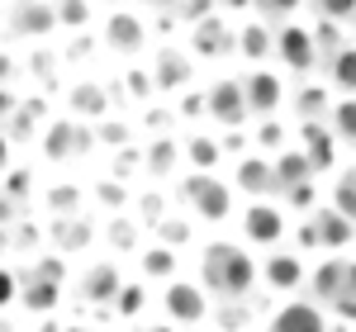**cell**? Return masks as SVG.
Returning <instances> with one entry per match:
<instances>
[{
	"label": "cell",
	"instance_id": "obj_33",
	"mask_svg": "<svg viewBox=\"0 0 356 332\" xmlns=\"http://www.w3.org/2000/svg\"><path fill=\"white\" fill-rule=\"evenodd\" d=\"M24 304L33 308V313H43V308H53V304H57V280L29 276V285H24Z\"/></svg>",
	"mask_w": 356,
	"mask_h": 332
},
{
	"label": "cell",
	"instance_id": "obj_45",
	"mask_svg": "<svg viewBox=\"0 0 356 332\" xmlns=\"http://www.w3.org/2000/svg\"><path fill=\"white\" fill-rule=\"evenodd\" d=\"M219 10H228V15H247V10H257V0H219Z\"/></svg>",
	"mask_w": 356,
	"mask_h": 332
},
{
	"label": "cell",
	"instance_id": "obj_36",
	"mask_svg": "<svg viewBox=\"0 0 356 332\" xmlns=\"http://www.w3.org/2000/svg\"><path fill=\"white\" fill-rule=\"evenodd\" d=\"M110 247L114 251H138V223L134 219H114L110 223Z\"/></svg>",
	"mask_w": 356,
	"mask_h": 332
},
{
	"label": "cell",
	"instance_id": "obj_14",
	"mask_svg": "<svg viewBox=\"0 0 356 332\" xmlns=\"http://www.w3.org/2000/svg\"><path fill=\"white\" fill-rule=\"evenodd\" d=\"M309 294H314V304H323V308L337 304L347 294V256H323L309 271Z\"/></svg>",
	"mask_w": 356,
	"mask_h": 332
},
{
	"label": "cell",
	"instance_id": "obj_43",
	"mask_svg": "<svg viewBox=\"0 0 356 332\" xmlns=\"http://www.w3.org/2000/svg\"><path fill=\"white\" fill-rule=\"evenodd\" d=\"M86 15H90V5H86V0H62V10H57V19H62V24H81Z\"/></svg>",
	"mask_w": 356,
	"mask_h": 332
},
{
	"label": "cell",
	"instance_id": "obj_10",
	"mask_svg": "<svg viewBox=\"0 0 356 332\" xmlns=\"http://www.w3.org/2000/svg\"><path fill=\"white\" fill-rule=\"evenodd\" d=\"M243 90H247V110L261 114V119H271L285 105V81H280V72H271V67H252L243 76Z\"/></svg>",
	"mask_w": 356,
	"mask_h": 332
},
{
	"label": "cell",
	"instance_id": "obj_12",
	"mask_svg": "<svg viewBox=\"0 0 356 332\" xmlns=\"http://www.w3.org/2000/svg\"><path fill=\"white\" fill-rule=\"evenodd\" d=\"M261 280H266V290H275V294H290V290L309 285V266H304V251H280V247H275L271 256L261 261Z\"/></svg>",
	"mask_w": 356,
	"mask_h": 332
},
{
	"label": "cell",
	"instance_id": "obj_51",
	"mask_svg": "<svg viewBox=\"0 0 356 332\" xmlns=\"http://www.w3.org/2000/svg\"><path fill=\"white\" fill-rule=\"evenodd\" d=\"M0 76H10V62H5V57H0Z\"/></svg>",
	"mask_w": 356,
	"mask_h": 332
},
{
	"label": "cell",
	"instance_id": "obj_39",
	"mask_svg": "<svg viewBox=\"0 0 356 332\" xmlns=\"http://www.w3.org/2000/svg\"><path fill=\"white\" fill-rule=\"evenodd\" d=\"M314 199H318V185H314V181H304V185H295V190H285V204L300 209V214H314Z\"/></svg>",
	"mask_w": 356,
	"mask_h": 332
},
{
	"label": "cell",
	"instance_id": "obj_23",
	"mask_svg": "<svg viewBox=\"0 0 356 332\" xmlns=\"http://www.w3.org/2000/svg\"><path fill=\"white\" fill-rule=\"evenodd\" d=\"M90 238H95V228H90V219H81V214H72V219H53V247L57 251H86V247H90Z\"/></svg>",
	"mask_w": 356,
	"mask_h": 332
},
{
	"label": "cell",
	"instance_id": "obj_28",
	"mask_svg": "<svg viewBox=\"0 0 356 332\" xmlns=\"http://www.w3.org/2000/svg\"><path fill=\"white\" fill-rule=\"evenodd\" d=\"M72 110L86 114V119H105L110 100H105V90H100L95 81H81V85H72Z\"/></svg>",
	"mask_w": 356,
	"mask_h": 332
},
{
	"label": "cell",
	"instance_id": "obj_3",
	"mask_svg": "<svg viewBox=\"0 0 356 332\" xmlns=\"http://www.w3.org/2000/svg\"><path fill=\"white\" fill-rule=\"evenodd\" d=\"M352 242H356V223L342 219L332 204L314 209V214L300 223V251H328V256H342Z\"/></svg>",
	"mask_w": 356,
	"mask_h": 332
},
{
	"label": "cell",
	"instance_id": "obj_7",
	"mask_svg": "<svg viewBox=\"0 0 356 332\" xmlns=\"http://www.w3.org/2000/svg\"><path fill=\"white\" fill-rule=\"evenodd\" d=\"M238 223H243V238H247V242H252V247H266V251H275L280 242H285V233H290L285 209L271 204V199H252Z\"/></svg>",
	"mask_w": 356,
	"mask_h": 332
},
{
	"label": "cell",
	"instance_id": "obj_21",
	"mask_svg": "<svg viewBox=\"0 0 356 332\" xmlns=\"http://www.w3.org/2000/svg\"><path fill=\"white\" fill-rule=\"evenodd\" d=\"M275 162V190H295V185H304V181H314V166H309V157H304L300 147H285L280 157H271Z\"/></svg>",
	"mask_w": 356,
	"mask_h": 332
},
{
	"label": "cell",
	"instance_id": "obj_16",
	"mask_svg": "<svg viewBox=\"0 0 356 332\" xmlns=\"http://www.w3.org/2000/svg\"><path fill=\"white\" fill-rule=\"evenodd\" d=\"M191 81H195L191 53H181V48H162L157 62H152V85H157L162 95H176V90H186Z\"/></svg>",
	"mask_w": 356,
	"mask_h": 332
},
{
	"label": "cell",
	"instance_id": "obj_13",
	"mask_svg": "<svg viewBox=\"0 0 356 332\" xmlns=\"http://www.w3.org/2000/svg\"><path fill=\"white\" fill-rule=\"evenodd\" d=\"M337 147H342V142L332 138L328 119H309V124H300V152L309 157L314 176H323V171L337 166Z\"/></svg>",
	"mask_w": 356,
	"mask_h": 332
},
{
	"label": "cell",
	"instance_id": "obj_48",
	"mask_svg": "<svg viewBox=\"0 0 356 332\" xmlns=\"http://www.w3.org/2000/svg\"><path fill=\"white\" fill-rule=\"evenodd\" d=\"M10 294H15V276H10V271H0V304H5Z\"/></svg>",
	"mask_w": 356,
	"mask_h": 332
},
{
	"label": "cell",
	"instance_id": "obj_11",
	"mask_svg": "<svg viewBox=\"0 0 356 332\" xmlns=\"http://www.w3.org/2000/svg\"><path fill=\"white\" fill-rule=\"evenodd\" d=\"M90 142H95L90 128H81L76 119H53V124L43 128V157H48V162H72Z\"/></svg>",
	"mask_w": 356,
	"mask_h": 332
},
{
	"label": "cell",
	"instance_id": "obj_25",
	"mask_svg": "<svg viewBox=\"0 0 356 332\" xmlns=\"http://www.w3.org/2000/svg\"><path fill=\"white\" fill-rule=\"evenodd\" d=\"M328 128L342 147H356V95H337V100H332Z\"/></svg>",
	"mask_w": 356,
	"mask_h": 332
},
{
	"label": "cell",
	"instance_id": "obj_49",
	"mask_svg": "<svg viewBox=\"0 0 356 332\" xmlns=\"http://www.w3.org/2000/svg\"><path fill=\"white\" fill-rule=\"evenodd\" d=\"M152 5H157V10H181L186 0H152Z\"/></svg>",
	"mask_w": 356,
	"mask_h": 332
},
{
	"label": "cell",
	"instance_id": "obj_24",
	"mask_svg": "<svg viewBox=\"0 0 356 332\" xmlns=\"http://www.w3.org/2000/svg\"><path fill=\"white\" fill-rule=\"evenodd\" d=\"M295 114H300V124H309V119H328L332 114V95L323 81H304L300 90H295Z\"/></svg>",
	"mask_w": 356,
	"mask_h": 332
},
{
	"label": "cell",
	"instance_id": "obj_32",
	"mask_svg": "<svg viewBox=\"0 0 356 332\" xmlns=\"http://www.w3.org/2000/svg\"><path fill=\"white\" fill-rule=\"evenodd\" d=\"M219 157H223V142H214V138H200V133H195V138L186 142V162H191L195 171H214Z\"/></svg>",
	"mask_w": 356,
	"mask_h": 332
},
{
	"label": "cell",
	"instance_id": "obj_37",
	"mask_svg": "<svg viewBox=\"0 0 356 332\" xmlns=\"http://www.w3.org/2000/svg\"><path fill=\"white\" fill-rule=\"evenodd\" d=\"M257 10H261L266 19H285V24H290L304 10V0H257Z\"/></svg>",
	"mask_w": 356,
	"mask_h": 332
},
{
	"label": "cell",
	"instance_id": "obj_18",
	"mask_svg": "<svg viewBox=\"0 0 356 332\" xmlns=\"http://www.w3.org/2000/svg\"><path fill=\"white\" fill-rule=\"evenodd\" d=\"M191 53L195 57H228V53H238V28H228L219 15L204 19V24H195L191 28Z\"/></svg>",
	"mask_w": 356,
	"mask_h": 332
},
{
	"label": "cell",
	"instance_id": "obj_20",
	"mask_svg": "<svg viewBox=\"0 0 356 332\" xmlns=\"http://www.w3.org/2000/svg\"><path fill=\"white\" fill-rule=\"evenodd\" d=\"M238 57L252 62V67H266V57H275V28L266 19L238 24Z\"/></svg>",
	"mask_w": 356,
	"mask_h": 332
},
{
	"label": "cell",
	"instance_id": "obj_27",
	"mask_svg": "<svg viewBox=\"0 0 356 332\" xmlns=\"http://www.w3.org/2000/svg\"><path fill=\"white\" fill-rule=\"evenodd\" d=\"M138 271H143L147 280H176V247H166V242L147 247L143 256H138Z\"/></svg>",
	"mask_w": 356,
	"mask_h": 332
},
{
	"label": "cell",
	"instance_id": "obj_29",
	"mask_svg": "<svg viewBox=\"0 0 356 332\" xmlns=\"http://www.w3.org/2000/svg\"><path fill=\"white\" fill-rule=\"evenodd\" d=\"M328 204L337 209V214H342V219H352V223H356V166H352V171H337Z\"/></svg>",
	"mask_w": 356,
	"mask_h": 332
},
{
	"label": "cell",
	"instance_id": "obj_50",
	"mask_svg": "<svg viewBox=\"0 0 356 332\" xmlns=\"http://www.w3.org/2000/svg\"><path fill=\"white\" fill-rule=\"evenodd\" d=\"M143 332H171V323H152V328H143Z\"/></svg>",
	"mask_w": 356,
	"mask_h": 332
},
{
	"label": "cell",
	"instance_id": "obj_1",
	"mask_svg": "<svg viewBox=\"0 0 356 332\" xmlns=\"http://www.w3.org/2000/svg\"><path fill=\"white\" fill-rule=\"evenodd\" d=\"M261 280V266L252 261V251L238 247V242H209L200 251V285L219 299H247L252 285Z\"/></svg>",
	"mask_w": 356,
	"mask_h": 332
},
{
	"label": "cell",
	"instance_id": "obj_6",
	"mask_svg": "<svg viewBox=\"0 0 356 332\" xmlns=\"http://www.w3.org/2000/svg\"><path fill=\"white\" fill-rule=\"evenodd\" d=\"M204 114L219 124V128H243L247 124V90L243 76H214L209 90H204Z\"/></svg>",
	"mask_w": 356,
	"mask_h": 332
},
{
	"label": "cell",
	"instance_id": "obj_31",
	"mask_svg": "<svg viewBox=\"0 0 356 332\" xmlns=\"http://www.w3.org/2000/svg\"><path fill=\"white\" fill-rule=\"evenodd\" d=\"M181 157H186V147H176L171 138H157L147 147V171H152V176H171Z\"/></svg>",
	"mask_w": 356,
	"mask_h": 332
},
{
	"label": "cell",
	"instance_id": "obj_47",
	"mask_svg": "<svg viewBox=\"0 0 356 332\" xmlns=\"http://www.w3.org/2000/svg\"><path fill=\"white\" fill-rule=\"evenodd\" d=\"M100 199H105L110 209H119V204H124V190H119V185H100Z\"/></svg>",
	"mask_w": 356,
	"mask_h": 332
},
{
	"label": "cell",
	"instance_id": "obj_53",
	"mask_svg": "<svg viewBox=\"0 0 356 332\" xmlns=\"http://www.w3.org/2000/svg\"><path fill=\"white\" fill-rule=\"evenodd\" d=\"M5 152H10V147H5V138H0V166H5Z\"/></svg>",
	"mask_w": 356,
	"mask_h": 332
},
{
	"label": "cell",
	"instance_id": "obj_54",
	"mask_svg": "<svg viewBox=\"0 0 356 332\" xmlns=\"http://www.w3.org/2000/svg\"><path fill=\"white\" fill-rule=\"evenodd\" d=\"M105 5H124V0H105Z\"/></svg>",
	"mask_w": 356,
	"mask_h": 332
},
{
	"label": "cell",
	"instance_id": "obj_38",
	"mask_svg": "<svg viewBox=\"0 0 356 332\" xmlns=\"http://www.w3.org/2000/svg\"><path fill=\"white\" fill-rule=\"evenodd\" d=\"M157 238H162L166 247H186V242H191V223H181V219H162V223H157Z\"/></svg>",
	"mask_w": 356,
	"mask_h": 332
},
{
	"label": "cell",
	"instance_id": "obj_42",
	"mask_svg": "<svg viewBox=\"0 0 356 332\" xmlns=\"http://www.w3.org/2000/svg\"><path fill=\"white\" fill-rule=\"evenodd\" d=\"M247 318H252V313H247V308L238 304V299H223V308H219V323H223L228 332H233V328H243Z\"/></svg>",
	"mask_w": 356,
	"mask_h": 332
},
{
	"label": "cell",
	"instance_id": "obj_46",
	"mask_svg": "<svg viewBox=\"0 0 356 332\" xmlns=\"http://www.w3.org/2000/svg\"><path fill=\"white\" fill-rule=\"evenodd\" d=\"M15 219V194H0V228H10Z\"/></svg>",
	"mask_w": 356,
	"mask_h": 332
},
{
	"label": "cell",
	"instance_id": "obj_8",
	"mask_svg": "<svg viewBox=\"0 0 356 332\" xmlns=\"http://www.w3.org/2000/svg\"><path fill=\"white\" fill-rule=\"evenodd\" d=\"M266 332H332V323H328V308L323 304H314V299H290V304H280L271 313Z\"/></svg>",
	"mask_w": 356,
	"mask_h": 332
},
{
	"label": "cell",
	"instance_id": "obj_40",
	"mask_svg": "<svg viewBox=\"0 0 356 332\" xmlns=\"http://www.w3.org/2000/svg\"><path fill=\"white\" fill-rule=\"evenodd\" d=\"M332 308H337L342 318H356V256L347 261V294H342V299H337Z\"/></svg>",
	"mask_w": 356,
	"mask_h": 332
},
{
	"label": "cell",
	"instance_id": "obj_44",
	"mask_svg": "<svg viewBox=\"0 0 356 332\" xmlns=\"http://www.w3.org/2000/svg\"><path fill=\"white\" fill-rule=\"evenodd\" d=\"M152 90H157V85H152V76H143V72H129V95H138V100H143V95H152Z\"/></svg>",
	"mask_w": 356,
	"mask_h": 332
},
{
	"label": "cell",
	"instance_id": "obj_17",
	"mask_svg": "<svg viewBox=\"0 0 356 332\" xmlns=\"http://www.w3.org/2000/svg\"><path fill=\"white\" fill-rule=\"evenodd\" d=\"M76 290H81L86 304H114L119 290H124V271H119L114 261H95V266H86V276H81Z\"/></svg>",
	"mask_w": 356,
	"mask_h": 332
},
{
	"label": "cell",
	"instance_id": "obj_41",
	"mask_svg": "<svg viewBox=\"0 0 356 332\" xmlns=\"http://www.w3.org/2000/svg\"><path fill=\"white\" fill-rule=\"evenodd\" d=\"M214 5H219V0H186V5H181V15H186L191 28H195V24H204V19H214Z\"/></svg>",
	"mask_w": 356,
	"mask_h": 332
},
{
	"label": "cell",
	"instance_id": "obj_35",
	"mask_svg": "<svg viewBox=\"0 0 356 332\" xmlns=\"http://www.w3.org/2000/svg\"><path fill=\"white\" fill-rule=\"evenodd\" d=\"M143 304H147V290H143V285H124L119 299H114V313H119V318H138Z\"/></svg>",
	"mask_w": 356,
	"mask_h": 332
},
{
	"label": "cell",
	"instance_id": "obj_22",
	"mask_svg": "<svg viewBox=\"0 0 356 332\" xmlns=\"http://www.w3.org/2000/svg\"><path fill=\"white\" fill-rule=\"evenodd\" d=\"M323 67H328V85L337 90V95H356V43L352 38H347Z\"/></svg>",
	"mask_w": 356,
	"mask_h": 332
},
{
	"label": "cell",
	"instance_id": "obj_2",
	"mask_svg": "<svg viewBox=\"0 0 356 332\" xmlns=\"http://www.w3.org/2000/svg\"><path fill=\"white\" fill-rule=\"evenodd\" d=\"M181 199L200 223H228L233 219V185L219 181L214 171H195L181 181Z\"/></svg>",
	"mask_w": 356,
	"mask_h": 332
},
{
	"label": "cell",
	"instance_id": "obj_19",
	"mask_svg": "<svg viewBox=\"0 0 356 332\" xmlns=\"http://www.w3.org/2000/svg\"><path fill=\"white\" fill-rule=\"evenodd\" d=\"M53 24H57L53 0H15V10H10V33H19V38H43Z\"/></svg>",
	"mask_w": 356,
	"mask_h": 332
},
{
	"label": "cell",
	"instance_id": "obj_5",
	"mask_svg": "<svg viewBox=\"0 0 356 332\" xmlns=\"http://www.w3.org/2000/svg\"><path fill=\"white\" fill-rule=\"evenodd\" d=\"M162 313H166V323L195 328V323H204V318H209V290H204L200 280H166Z\"/></svg>",
	"mask_w": 356,
	"mask_h": 332
},
{
	"label": "cell",
	"instance_id": "obj_9",
	"mask_svg": "<svg viewBox=\"0 0 356 332\" xmlns=\"http://www.w3.org/2000/svg\"><path fill=\"white\" fill-rule=\"evenodd\" d=\"M233 185H238V194H252V199L280 194L275 190V162L266 152H243L238 166H233Z\"/></svg>",
	"mask_w": 356,
	"mask_h": 332
},
{
	"label": "cell",
	"instance_id": "obj_26",
	"mask_svg": "<svg viewBox=\"0 0 356 332\" xmlns=\"http://www.w3.org/2000/svg\"><path fill=\"white\" fill-rule=\"evenodd\" d=\"M81 204H86V190H81V185H67V181L43 194V209H48L53 219H72V214H81Z\"/></svg>",
	"mask_w": 356,
	"mask_h": 332
},
{
	"label": "cell",
	"instance_id": "obj_15",
	"mask_svg": "<svg viewBox=\"0 0 356 332\" xmlns=\"http://www.w3.org/2000/svg\"><path fill=\"white\" fill-rule=\"evenodd\" d=\"M105 43H110V53H119V57H138L147 48V28H143L138 15L114 10L110 19H105Z\"/></svg>",
	"mask_w": 356,
	"mask_h": 332
},
{
	"label": "cell",
	"instance_id": "obj_4",
	"mask_svg": "<svg viewBox=\"0 0 356 332\" xmlns=\"http://www.w3.org/2000/svg\"><path fill=\"white\" fill-rule=\"evenodd\" d=\"M275 62L290 72V76H309L318 62H323V48H318V33L300 19L275 28Z\"/></svg>",
	"mask_w": 356,
	"mask_h": 332
},
{
	"label": "cell",
	"instance_id": "obj_34",
	"mask_svg": "<svg viewBox=\"0 0 356 332\" xmlns=\"http://www.w3.org/2000/svg\"><path fill=\"white\" fill-rule=\"evenodd\" d=\"M314 10H318V19H328L337 28L356 24V0H314Z\"/></svg>",
	"mask_w": 356,
	"mask_h": 332
},
{
	"label": "cell",
	"instance_id": "obj_30",
	"mask_svg": "<svg viewBox=\"0 0 356 332\" xmlns=\"http://www.w3.org/2000/svg\"><path fill=\"white\" fill-rule=\"evenodd\" d=\"M285 147H290V128H285L280 119H261V124H257V152L280 157Z\"/></svg>",
	"mask_w": 356,
	"mask_h": 332
},
{
	"label": "cell",
	"instance_id": "obj_52",
	"mask_svg": "<svg viewBox=\"0 0 356 332\" xmlns=\"http://www.w3.org/2000/svg\"><path fill=\"white\" fill-rule=\"evenodd\" d=\"M5 247H10V238H5V228H0V251H5Z\"/></svg>",
	"mask_w": 356,
	"mask_h": 332
}]
</instances>
